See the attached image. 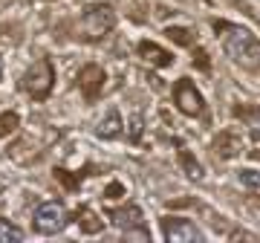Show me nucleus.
Returning a JSON list of instances; mask_svg holds the SVG:
<instances>
[{"label": "nucleus", "instance_id": "dca6fc26", "mask_svg": "<svg viewBox=\"0 0 260 243\" xmlns=\"http://www.w3.org/2000/svg\"><path fill=\"white\" fill-rule=\"evenodd\" d=\"M18 125H20V116H18L15 110H6V113H0V139H3V136H9V133L15 131Z\"/></svg>", "mask_w": 260, "mask_h": 243}, {"label": "nucleus", "instance_id": "20e7f679", "mask_svg": "<svg viewBox=\"0 0 260 243\" xmlns=\"http://www.w3.org/2000/svg\"><path fill=\"white\" fill-rule=\"evenodd\" d=\"M113 26H116V12H113V6L99 3V6H93V9L84 12V18H81V38L95 44V41H102Z\"/></svg>", "mask_w": 260, "mask_h": 243}, {"label": "nucleus", "instance_id": "2eb2a0df", "mask_svg": "<svg viewBox=\"0 0 260 243\" xmlns=\"http://www.w3.org/2000/svg\"><path fill=\"white\" fill-rule=\"evenodd\" d=\"M124 133H127L130 142H142V133H145V122H142L139 113H133L130 116V122L124 125Z\"/></svg>", "mask_w": 260, "mask_h": 243}, {"label": "nucleus", "instance_id": "6e6552de", "mask_svg": "<svg viewBox=\"0 0 260 243\" xmlns=\"http://www.w3.org/2000/svg\"><path fill=\"white\" fill-rule=\"evenodd\" d=\"M78 81H81V90H84V96H87V99H99L104 81H107V75H104L102 67L90 64V67H84V70H81Z\"/></svg>", "mask_w": 260, "mask_h": 243}, {"label": "nucleus", "instance_id": "a211bd4d", "mask_svg": "<svg viewBox=\"0 0 260 243\" xmlns=\"http://www.w3.org/2000/svg\"><path fill=\"white\" fill-rule=\"evenodd\" d=\"M237 179H240L243 188H260V174L251 168H243L240 174H237Z\"/></svg>", "mask_w": 260, "mask_h": 243}, {"label": "nucleus", "instance_id": "4be33fe9", "mask_svg": "<svg viewBox=\"0 0 260 243\" xmlns=\"http://www.w3.org/2000/svg\"><path fill=\"white\" fill-rule=\"evenodd\" d=\"M254 157H257V159H260V150H254Z\"/></svg>", "mask_w": 260, "mask_h": 243}, {"label": "nucleus", "instance_id": "9b49d317", "mask_svg": "<svg viewBox=\"0 0 260 243\" xmlns=\"http://www.w3.org/2000/svg\"><path fill=\"white\" fill-rule=\"evenodd\" d=\"M217 154H220V157H225V159H232V157H237V154H240L243 150V139L240 136H234V133H223V139L217 142Z\"/></svg>", "mask_w": 260, "mask_h": 243}, {"label": "nucleus", "instance_id": "39448f33", "mask_svg": "<svg viewBox=\"0 0 260 243\" xmlns=\"http://www.w3.org/2000/svg\"><path fill=\"white\" fill-rule=\"evenodd\" d=\"M174 104H177L179 113H185V116H191V119H197V116L205 113V99L194 87L191 78H179L177 81V87H174Z\"/></svg>", "mask_w": 260, "mask_h": 243}, {"label": "nucleus", "instance_id": "412c9836", "mask_svg": "<svg viewBox=\"0 0 260 243\" xmlns=\"http://www.w3.org/2000/svg\"><path fill=\"white\" fill-rule=\"evenodd\" d=\"M0 78H3V61H0Z\"/></svg>", "mask_w": 260, "mask_h": 243}, {"label": "nucleus", "instance_id": "4468645a", "mask_svg": "<svg viewBox=\"0 0 260 243\" xmlns=\"http://www.w3.org/2000/svg\"><path fill=\"white\" fill-rule=\"evenodd\" d=\"M81 220H78V223H81V232H87V234H99L102 232V220H99V217H95V211H90V208H84L81 215Z\"/></svg>", "mask_w": 260, "mask_h": 243}, {"label": "nucleus", "instance_id": "f3484780", "mask_svg": "<svg viewBox=\"0 0 260 243\" xmlns=\"http://www.w3.org/2000/svg\"><path fill=\"white\" fill-rule=\"evenodd\" d=\"M168 38L177 41L179 47H191V44H194V38H191V32H188L185 26H171L168 29Z\"/></svg>", "mask_w": 260, "mask_h": 243}, {"label": "nucleus", "instance_id": "f8f14e48", "mask_svg": "<svg viewBox=\"0 0 260 243\" xmlns=\"http://www.w3.org/2000/svg\"><path fill=\"white\" fill-rule=\"evenodd\" d=\"M179 165H182V171H185L191 179H203L205 177L203 165L194 159V154H191V150H179Z\"/></svg>", "mask_w": 260, "mask_h": 243}, {"label": "nucleus", "instance_id": "6ab92c4d", "mask_svg": "<svg viewBox=\"0 0 260 243\" xmlns=\"http://www.w3.org/2000/svg\"><path fill=\"white\" fill-rule=\"evenodd\" d=\"M124 237H127V240H150V232L142 229V223H139V226H133V229H127Z\"/></svg>", "mask_w": 260, "mask_h": 243}, {"label": "nucleus", "instance_id": "423d86ee", "mask_svg": "<svg viewBox=\"0 0 260 243\" xmlns=\"http://www.w3.org/2000/svg\"><path fill=\"white\" fill-rule=\"evenodd\" d=\"M162 237L168 243H197L203 240V232H200V226H194L185 217H165L162 220Z\"/></svg>", "mask_w": 260, "mask_h": 243}, {"label": "nucleus", "instance_id": "ddd939ff", "mask_svg": "<svg viewBox=\"0 0 260 243\" xmlns=\"http://www.w3.org/2000/svg\"><path fill=\"white\" fill-rule=\"evenodd\" d=\"M20 240H23V232L15 223H9L6 217H0V243H20Z\"/></svg>", "mask_w": 260, "mask_h": 243}, {"label": "nucleus", "instance_id": "9d476101", "mask_svg": "<svg viewBox=\"0 0 260 243\" xmlns=\"http://www.w3.org/2000/svg\"><path fill=\"white\" fill-rule=\"evenodd\" d=\"M139 55L153 67H168L171 64V52L162 49V47H156V44H150V41H142L139 44Z\"/></svg>", "mask_w": 260, "mask_h": 243}, {"label": "nucleus", "instance_id": "f257e3e1", "mask_svg": "<svg viewBox=\"0 0 260 243\" xmlns=\"http://www.w3.org/2000/svg\"><path fill=\"white\" fill-rule=\"evenodd\" d=\"M217 35L223 41V49L229 52L234 64L246 67V70H260V41L254 32H249L246 26H237V23H214Z\"/></svg>", "mask_w": 260, "mask_h": 243}, {"label": "nucleus", "instance_id": "0eeeda50", "mask_svg": "<svg viewBox=\"0 0 260 243\" xmlns=\"http://www.w3.org/2000/svg\"><path fill=\"white\" fill-rule=\"evenodd\" d=\"M107 220H110L116 229H121V232H127L133 226L145 223V220H142V208L133 206V203H127V206H121V208H110V211H107Z\"/></svg>", "mask_w": 260, "mask_h": 243}, {"label": "nucleus", "instance_id": "f03ea898", "mask_svg": "<svg viewBox=\"0 0 260 243\" xmlns=\"http://www.w3.org/2000/svg\"><path fill=\"white\" fill-rule=\"evenodd\" d=\"M52 84H55V73H52V61H49V58H38L35 64L23 73V78H20V87H23L32 99H41V102L49 99Z\"/></svg>", "mask_w": 260, "mask_h": 243}, {"label": "nucleus", "instance_id": "aec40b11", "mask_svg": "<svg viewBox=\"0 0 260 243\" xmlns=\"http://www.w3.org/2000/svg\"><path fill=\"white\" fill-rule=\"evenodd\" d=\"M251 139H260V113L257 116H251Z\"/></svg>", "mask_w": 260, "mask_h": 243}, {"label": "nucleus", "instance_id": "7ed1b4c3", "mask_svg": "<svg viewBox=\"0 0 260 243\" xmlns=\"http://www.w3.org/2000/svg\"><path fill=\"white\" fill-rule=\"evenodd\" d=\"M67 220H70V211H67L64 203H55V200H47L32 211V229L38 234H58L64 232Z\"/></svg>", "mask_w": 260, "mask_h": 243}, {"label": "nucleus", "instance_id": "1a4fd4ad", "mask_svg": "<svg viewBox=\"0 0 260 243\" xmlns=\"http://www.w3.org/2000/svg\"><path fill=\"white\" fill-rule=\"evenodd\" d=\"M99 139H119L121 133H124V122H121L119 110L113 107V110H107V116H104L102 122H99Z\"/></svg>", "mask_w": 260, "mask_h": 243}]
</instances>
